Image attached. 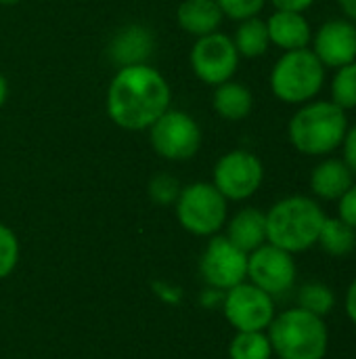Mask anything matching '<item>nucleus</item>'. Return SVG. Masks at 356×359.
Here are the masks:
<instances>
[{"label":"nucleus","mask_w":356,"mask_h":359,"mask_svg":"<svg viewBox=\"0 0 356 359\" xmlns=\"http://www.w3.org/2000/svg\"><path fill=\"white\" fill-rule=\"evenodd\" d=\"M19 238L15 231L0 223V280L8 278L19 263Z\"/></svg>","instance_id":"393cba45"},{"label":"nucleus","mask_w":356,"mask_h":359,"mask_svg":"<svg viewBox=\"0 0 356 359\" xmlns=\"http://www.w3.org/2000/svg\"><path fill=\"white\" fill-rule=\"evenodd\" d=\"M149 143L164 160L185 162L197 156L204 135L193 116L180 109H168L149 126Z\"/></svg>","instance_id":"0eeeda50"},{"label":"nucleus","mask_w":356,"mask_h":359,"mask_svg":"<svg viewBox=\"0 0 356 359\" xmlns=\"http://www.w3.org/2000/svg\"><path fill=\"white\" fill-rule=\"evenodd\" d=\"M317 246L329 257H336V259L348 257L356 248V229L346 225L338 217H327L321 227Z\"/></svg>","instance_id":"412c9836"},{"label":"nucleus","mask_w":356,"mask_h":359,"mask_svg":"<svg viewBox=\"0 0 356 359\" xmlns=\"http://www.w3.org/2000/svg\"><path fill=\"white\" fill-rule=\"evenodd\" d=\"M356 181L348 164L342 160V156H325L319 158V162L313 166L308 177V187L315 200L321 202H338L346 189Z\"/></svg>","instance_id":"4468645a"},{"label":"nucleus","mask_w":356,"mask_h":359,"mask_svg":"<svg viewBox=\"0 0 356 359\" xmlns=\"http://www.w3.org/2000/svg\"><path fill=\"white\" fill-rule=\"evenodd\" d=\"M311 50L325 65V69H338L356 61V25L344 17L323 21L311 40Z\"/></svg>","instance_id":"ddd939ff"},{"label":"nucleus","mask_w":356,"mask_h":359,"mask_svg":"<svg viewBox=\"0 0 356 359\" xmlns=\"http://www.w3.org/2000/svg\"><path fill=\"white\" fill-rule=\"evenodd\" d=\"M266 334L279 359H325L329 353L332 337L325 318L298 305L277 313Z\"/></svg>","instance_id":"20e7f679"},{"label":"nucleus","mask_w":356,"mask_h":359,"mask_svg":"<svg viewBox=\"0 0 356 359\" xmlns=\"http://www.w3.org/2000/svg\"><path fill=\"white\" fill-rule=\"evenodd\" d=\"M340 151H342V160L348 164V168L353 170V175L356 177V122L348 126V133L344 137V143H342Z\"/></svg>","instance_id":"c85d7f7f"},{"label":"nucleus","mask_w":356,"mask_h":359,"mask_svg":"<svg viewBox=\"0 0 356 359\" xmlns=\"http://www.w3.org/2000/svg\"><path fill=\"white\" fill-rule=\"evenodd\" d=\"M338 206V219H342L346 225L356 229V181L346 189V194L336 202Z\"/></svg>","instance_id":"cd10ccee"},{"label":"nucleus","mask_w":356,"mask_h":359,"mask_svg":"<svg viewBox=\"0 0 356 359\" xmlns=\"http://www.w3.org/2000/svg\"><path fill=\"white\" fill-rule=\"evenodd\" d=\"M273 347L266 332H237L229 345V359H271Z\"/></svg>","instance_id":"b1692460"},{"label":"nucleus","mask_w":356,"mask_h":359,"mask_svg":"<svg viewBox=\"0 0 356 359\" xmlns=\"http://www.w3.org/2000/svg\"><path fill=\"white\" fill-rule=\"evenodd\" d=\"M172 88L149 63L124 65L107 88V116L124 130H149L170 109Z\"/></svg>","instance_id":"f257e3e1"},{"label":"nucleus","mask_w":356,"mask_h":359,"mask_svg":"<svg viewBox=\"0 0 356 359\" xmlns=\"http://www.w3.org/2000/svg\"><path fill=\"white\" fill-rule=\"evenodd\" d=\"M225 15L216 0H183L176 8V21L183 32L201 38L220 29Z\"/></svg>","instance_id":"f3484780"},{"label":"nucleus","mask_w":356,"mask_h":359,"mask_svg":"<svg viewBox=\"0 0 356 359\" xmlns=\"http://www.w3.org/2000/svg\"><path fill=\"white\" fill-rule=\"evenodd\" d=\"M19 0H0V4L2 6H13V4H17Z\"/></svg>","instance_id":"72a5a7b5"},{"label":"nucleus","mask_w":356,"mask_h":359,"mask_svg":"<svg viewBox=\"0 0 356 359\" xmlns=\"http://www.w3.org/2000/svg\"><path fill=\"white\" fill-rule=\"evenodd\" d=\"M325 219L323 206L313 196H285L266 210V242L292 255L306 252L317 246Z\"/></svg>","instance_id":"7ed1b4c3"},{"label":"nucleus","mask_w":356,"mask_h":359,"mask_svg":"<svg viewBox=\"0 0 356 359\" xmlns=\"http://www.w3.org/2000/svg\"><path fill=\"white\" fill-rule=\"evenodd\" d=\"M212 107L222 120L241 122L254 109V95L243 82L229 80V82H222V84L214 86Z\"/></svg>","instance_id":"6ab92c4d"},{"label":"nucleus","mask_w":356,"mask_h":359,"mask_svg":"<svg viewBox=\"0 0 356 359\" xmlns=\"http://www.w3.org/2000/svg\"><path fill=\"white\" fill-rule=\"evenodd\" d=\"M199 273L208 288L227 292L248 280V252L237 248L227 236H212L199 259Z\"/></svg>","instance_id":"9b49d317"},{"label":"nucleus","mask_w":356,"mask_h":359,"mask_svg":"<svg viewBox=\"0 0 356 359\" xmlns=\"http://www.w3.org/2000/svg\"><path fill=\"white\" fill-rule=\"evenodd\" d=\"M332 72L334 76L329 80V101H334L344 111H353L356 109V61Z\"/></svg>","instance_id":"5701e85b"},{"label":"nucleus","mask_w":356,"mask_h":359,"mask_svg":"<svg viewBox=\"0 0 356 359\" xmlns=\"http://www.w3.org/2000/svg\"><path fill=\"white\" fill-rule=\"evenodd\" d=\"M6 97H8V84H6V78L0 74V109H2L4 103H6Z\"/></svg>","instance_id":"473e14b6"},{"label":"nucleus","mask_w":356,"mask_h":359,"mask_svg":"<svg viewBox=\"0 0 356 359\" xmlns=\"http://www.w3.org/2000/svg\"><path fill=\"white\" fill-rule=\"evenodd\" d=\"M344 311L348 316V320L356 326V278L350 282L348 290H346V297H344Z\"/></svg>","instance_id":"7c9ffc66"},{"label":"nucleus","mask_w":356,"mask_h":359,"mask_svg":"<svg viewBox=\"0 0 356 359\" xmlns=\"http://www.w3.org/2000/svg\"><path fill=\"white\" fill-rule=\"evenodd\" d=\"M193 74L210 86H218L222 82L233 80L239 67V53L231 36L220 29L201 38H195V44L189 55Z\"/></svg>","instance_id":"9d476101"},{"label":"nucleus","mask_w":356,"mask_h":359,"mask_svg":"<svg viewBox=\"0 0 356 359\" xmlns=\"http://www.w3.org/2000/svg\"><path fill=\"white\" fill-rule=\"evenodd\" d=\"M153 48V36L143 25H128L115 34L109 44V55L118 65H136L145 63Z\"/></svg>","instance_id":"a211bd4d"},{"label":"nucleus","mask_w":356,"mask_h":359,"mask_svg":"<svg viewBox=\"0 0 356 359\" xmlns=\"http://www.w3.org/2000/svg\"><path fill=\"white\" fill-rule=\"evenodd\" d=\"M266 21L271 44L285 50H298L308 48L313 40V25L306 17V13L296 11H275Z\"/></svg>","instance_id":"2eb2a0df"},{"label":"nucleus","mask_w":356,"mask_h":359,"mask_svg":"<svg viewBox=\"0 0 356 359\" xmlns=\"http://www.w3.org/2000/svg\"><path fill=\"white\" fill-rule=\"evenodd\" d=\"M220 305L235 332H266L277 316L275 299L248 280L227 290Z\"/></svg>","instance_id":"1a4fd4ad"},{"label":"nucleus","mask_w":356,"mask_h":359,"mask_svg":"<svg viewBox=\"0 0 356 359\" xmlns=\"http://www.w3.org/2000/svg\"><path fill=\"white\" fill-rule=\"evenodd\" d=\"M174 206L180 227L197 238H212L220 233L229 219L227 198L206 181L183 187Z\"/></svg>","instance_id":"423d86ee"},{"label":"nucleus","mask_w":356,"mask_h":359,"mask_svg":"<svg viewBox=\"0 0 356 359\" xmlns=\"http://www.w3.org/2000/svg\"><path fill=\"white\" fill-rule=\"evenodd\" d=\"M269 0H216L222 15L233 21H243L250 17H258Z\"/></svg>","instance_id":"bb28decb"},{"label":"nucleus","mask_w":356,"mask_h":359,"mask_svg":"<svg viewBox=\"0 0 356 359\" xmlns=\"http://www.w3.org/2000/svg\"><path fill=\"white\" fill-rule=\"evenodd\" d=\"M264 183L262 160L248 149H231L214 164L212 185L227 198V202H245Z\"/></svg>","instance_id":"6e6552de"},{"label":"nucleus","mask_w":356,"mask_h":359,"mask_svg":"<svg viewBox=\"0 0 356 359\" xmlns=\"http://www.w3.org/2000/svg\"><path fill=\"white\" fill-rule=\"evenodd\" d=\"M336 303L338 299H336L334 288L323 282H306L298 290V307L319 318H327L336 309Z\"/></svg>","instance_id":"4be33fe9"},{"label":"nucleus","mask_w":356,"mask_h":359,"mask_svg":"<svg viewBox=\"0 0 356 359\" xmlns=\"http://www.w3.org/2000/svg\"><path fill=\"white\" fill-rule=\"evenodd\" d=\"M348 111L329 99L298 105L287 122L290 145L306 158H325L340 151L348 133Z\"/></svg>","instance_id":"f03ea898"},{"label":"nucleus","mask_w":356,"mask_h":359,"mask_svg":"<svg viewBox=\"0 0 356 359\" xmlns=\"http://www.w3.org/2000/svg\"><path fill=\"white\" fill-rule=\"evenodd\" d=\"M180 183L176 181V177L172 175H155L151 181H149V198L159 204V206H168V204H174L178 194H180Z\"/></svg>","instance_id":"a878e982"},{"label":"nucleus","mask_w":356,"mask_h":359,"mask_svg":"<svg viewBox=\"0 0 356 359\" xmlns=\"http://www.w3.org/2000/svg\"><path fill=\"white\" fill-rule=\"evenodd\" d=\"M225 227V236L248 255L266 244V212L260 208L245 206L237 210L231 219H227Z\"/></svg>","instance_id":"dca6fc26"},{"label":"nucleus","mask_w":356,"mask_h":359,"mask_svg":"<svg viewBox=\"0 0 356 359\" xmlns=\"http://www.w3.org/2000/svg\"><path fill=\"white\" fill-rule=\"evenodd\" d=\"M338 8L344 19L353 21L356 25V0H338Z\"/></svg>","instance_id":"2f4dec72"},{"label":"nucleus","mask_w":356,"mask_h":359,"mask_svg":"<svg viewBox=\"0 0 356 359\" xmlns=\"http://www.w3.org/2000/svg\"><path fill=\"white\" fill-rule=\"evenodd\" d=\"M231 38L235 42L239 57H245V59H258V57L266 55V50L271 46L266 21L260 17H250V19L239 21L235 36H231Z\"/></svg>","instance_id":"aec40b11"},{"label":"nucleus","mask_w":356,"mask_h":359,"mask_svg":"<svg viewBox=\"0 0 356 359\" xmlns=\"http://www.w3.org/2000/svg\"><path fill=\"white\" fill-rule=\"evenodd\" d=\"M298 280V265L292 252L273 244H262L248 255V282L273 299L287 294Z\"/></svg>","instance_id":"f8f14e48"},{"label":"nucleus","mask_w":356,"mask_h":359,"mask_svg":"<svg viewBox=\"0 0 356 359\" xmlns=\"http://www.w3.org/2000/svg\"><path fill=\"white\" fill-rule=\"evenodd\" d=\"M275 11H296V13H306L317 0H269Z\"/></svg>","instance_id":"c756f323"},{"label":"nucleus","mask_w":356,"mask_h":359,"mask_svg":"<svg viewBox=\"0 0 356 359\" xmlns=\"http://www.w3.org/2000/svg\"><path fill=\"white\" fill-rule=\"evenodd\" d=\"M327 82V69L308 48L285 50L271 67L269 86L285 105H304L319 97Z\"/></svg>","instance_id":"39448f33"}]
</instances>
